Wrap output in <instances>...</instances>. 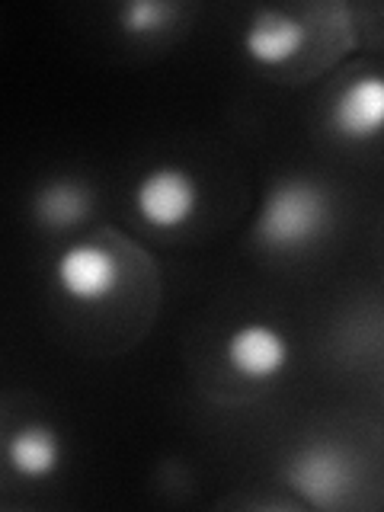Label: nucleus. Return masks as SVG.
I'll list each match as a JSON object with an SVG mask.
<instances>
[{"instance_id": "f257e3e1", "label": "nucleus", "mask_w": 384, "mask_h": 512, "mask_svg": "<svg viewBox=\"0 0 384 512\" xmlns=\"http://www.w3.org/2000/svg\"><path fill=\"white\" fill-rule=\"evenodd\" d=\"M333 196L314 176H282L253 215V240L266 253H301L330 234Z\"/></svg>"}, {"instance_id": "f03ea898", "label": "nucleus", "mask_w": 384, "mask_h": 512, "mask_svg": "<svg viewBox=\"0 0 384 512\" xmlns=\"http://www.w3.org/2000/svg\"><path fill=\"white\" fill-rule=\"evenodd\" d=\"M282 480L304 506L336 509L356 490V461L340 442L314 439L285 458Z\"/></svg>"}, {"instance_id": "7ed1b4c3", "label": "nucleus", "mask_w": 384, "mask_h": 512, "mask_svg": "<svg viewBox=\"0 0 384 512\" xmlns=\"http://www.w3.org/2000/svg\"><path fill=\"white\" fill-rule=\"evenodd\" d=\"M132 205L148 228L183 231L202 212V183L180 164H157L138 176Z\"/></svg>"}, {"instance_id": "20e7f679", "label": "nucleus", "mask_w": 384, "mask_h": 512, "mask_svg": "<svg viewBox=\"0 0 384 512\" xmlns=\"http://www.w3.org/2000/svg\"><path fill=\"white\" fill-rule=\"evenodd\" d=\"M125 279L122 260L100 240H71L52 263V282L61 298L77 308H96L119 295Z\"/></svg>"}, {"instance_id": "39448f33", "label": "nucleus", "mask_w": 384, "mask_h": 512, "mask_svg": "<svg viewBox=\"0 0 384 512\" xmlns=\"http://www.w3.org/2000/svg\"><path fill=\"white\" fill-rule=\"evenodd\" d=\"M327 128L346 144H375L384 138V74L362 71L330 96Z\"/></svg>"}, {"instance_id": "423d86ee", "label": "nucleus", "mask_w": 384, "mask_h": 512, "mask_svg": "<svg viewBox=\"0 0 384 512\" xmlns=\"http://www.w3.org/2000/svg\"><path fill=\"white\" fill-rule=\"evenodd\" d=\"M224 362L240 381L263 384L279 378L292 362V343L285 330L269 320H244L224 336Z\"/></svg>"}, {"instance_id": "0eeeda50", "label": "nucleus", "mask_w": 384, "mask_h": 512, "mask_svg": "<svg viewBox=\"0 0 384 512\" xmlns=\"http://www.w3.org/2000/svg\"><path fill=\"white\" fill-rule=\"evenodd\" d=\"M304 45H308V26H304V20L276 7L256 10L247 20L244 32H240V52L263 71H276L292 64L295 58H301Z\"/></svg>"}, {"instance_id": "6e6552de", "label": "nucleus", "mask_w": 384, "mask_h": 512, "mask_svg": "<svg viewBox=\"0 0 384 512\" xmlns=\"http://www.w3.org/2000/svg\"><path fill=\"white\" fill-rule=\"evenodd\" d=\"M93 205L96 196L87 180H80V176H52L32 192L29 212L42 231L68 234L84 228L93 215Z\"/></svg>"}, {"instance_id": "1a4fd4ad", "label": "nucleus", "mask_w": 384, "mask_h": 512, "mask_svg": "<svg viewBox=\"0 0 384 512\" xmlns=\"http://www.w3.org/2000/svg\"><path fill=\"white\" fill-rule=\"evenodd\" d=\"M7 468L29 484H39L61 471L64 464V442L61 432L48 423H23L16 426L4 442Z\"/></svg>"}, {"instance_id": "9d476101", "label": "nucleus", "mask_w": 384, "mask_h": 512, "mask_svg": "<svg viewBox=\"0 0 384 512\" xmlns=\"http://www.w3.org/2000/svg\"><path fill=\"white\" fill-rule=\"evenodd\" d=\"M180 16V7L170 0H128L116 10V23L128 39H154L167 32Z\"/></svg>"}]
</instances>
